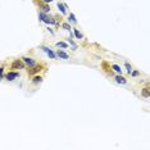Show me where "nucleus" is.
Instances as JSON below:
<instances>
[{
	"instance_id": "nucleus-1",
	"label": "nucleus",
	"mask_w": 150,
	"mask_h": 150,
	"mask_svg": "<svg viewBox=\"0 0 150 150\" xmlns=\"http://www.w3.org/2000/svg\"><path fill=\"white\" fill-rule=\"evenodd\" d=\"M39 18H40L41 22L44 23H48V24H54V18L50 17L49 13H44V12H39Z\"/></svg>"
},
{
	"instance_id": "nucleus-2",
	"label": "nucleus",
	"mask_w": 150,
	"mask_h": 150,
	"mask_svg": "<svg viewBox=\"0 0 150 150\" xmlns=\"http://www.w3.org/2000/svg\"><path fill=\"white\" fill-rule=\"evenodd\" d=\"M44 68H45V66H44V64H41V63H40V64H37V63H36L33 67H31V68L27 69V73H28L30 76H35V74H37L39 72H41Z\"/></svg>"
},
{
	"instance_id": "nucleus-3",
	"label": "nucleus",
	"mask_w": 150,
	"mask_h": 150,
	"mask_svg": "<svg viewBox=\"0 0 150 150\" xmlns=\"http://www.w3.org/2000/svg\"><path fill=\"white\" fill-rule=\"evenodd\" d=\"M26 64L23 63L22 59H14L10 64V69H24Z\"/></svg>"
},
{
	"instance_id": "nucleus-4",
	"label": "nucleus",
	"mask_w": 150,
	"mask_h": 150,
	"mask_svg": "<svg viewBox=\"0 0 150 150\" xmlns=\"http://www.w3.org/2000/svg\"><path fill=\"white\" fill-rule=\"evenodd\" d=\"M18 77H19V72H16V71H12V72H8L4 74V78L7 81H14Z\"/></svg>"
},
{
	"instance_id": "nucleus-5",
	"label": "nucleus",
	"mask_w": 150,
	"mask_h": 150,
	"mask_svg": "<svg viewBox=\"0 0 150 150\" xmlns=\"http://www.w3.org/2000/svg\"><path fill=\"white\" fill-rule=\"evenodd\" d=\"M36 4L39 5V8H40L41 12H44V13H50V5L48 3H44V1H41V0H36Z\"/></svg>"
},
{
	"instance_id": "nucleus-6",
	"label": "nucleus",
	"mask_w": 150,
	"mask_h": 150,
	"mask_svg": "<svg viewBox=\"0 0 150 150\" xmlns=\"http://www.w3.org/2000/svg\"><path fill=\"white\" fill-rule=\"evenodd\" d=\"M21 59L23 60V63H24V64H26V67H28V68L33 67V66L36 64V60L33 59V58H31V57H22Z\"/></svg>"
},
{
	"instance_id": "nucleus-7",
	"label": "nucleus",
	"mask_w": 150,
	"mask_h": 150,
	"mask_svg": "<svg viewBox=\"0 0 150 150\" xmlns=\"http://www.w3.org/2000/svg\"><path fill=\"white\" fill-rule=\"evenodd\" d=\"M41 49L44 50L48 55H49L50 59H55L57 58V55H55V53H53V50L50 49V48H48V46H41Z\"/></svg>"
},
{
	"instance_id": "nucleus-8",
	"label": "nucleus",
	"mask_w": 150,
	"mask_h": 150,
	"mask_svg": "<svg viewBox=\"0 0 150 150\" xmlns=\"http://www.w3.org/2000/svg\"><path fill=\"white\" fill-rule=\"evenodd\" d=\"M116 82L117 83H122V85H126L127 83V78H124L122 74H117L116 76Z\"/></svg>"
},
{
	"instance_id": "nucleus-9",
	"label": "nucleus",
	"mask_w": 150,
	"mask_h": 150,
	"mask_svg": "<svg viewBox=\"0 0 150 150\" xmlns=\"http://www.w3.org/2000/svg\"><path fill=\"white\" fill-rule=\"evenodd\" d=\"M55 55H57V57H59L60 59H69V55H68L67 53H64L63 50H58Z\"/></svg>"
},
{
	"instance_id": "nucleus-10",
	"label": "nucleus",
	"mask_w": 150,
	"mask_h": 150,
	"mask_svg": "<svg viewBox=\"0 0 150 150\" xmlns=\"http://www.w3.org/2000/svg\"><path fill=\"white\" fill-rule=\"evenodd\" d=\"M57 7H58V9L60 10L62 14H67V8H68V7H67L66 4H63V3H58Z\"/></svg>"
},
{
	"instance_id": "nucleus-11",
	"label": "nucleus",
	"mask_w": 150,
	"mask_h": 150,
	"mask_svg": "<svg viewBox=\"0 0 150 150\" xmlns=\"http://www.w3.org/2000/svg\"><path fill=\"white\" fill-rule=\"evenodd\" d=\"M141 96H144V98H146V99H149L150 98V89L146 86V87H144L142 90H141Z\"/></svg>"
},
{
	"instance_id": "nucleus-12",
	"label": "nucleus",
	"mask_w": 150,
	"mask_h": 150,
	"mask_svg": "<svg viewBox=\"0 0 150 150\" xmlns=\"http://www.w3.org/2000/svg\"><path fill=\"white\" fill-rule=\"evenodd\" d=\"M31 82H32L33 85H39V83H41V82H42V77H41V76H37V74H35Z\"/></svg>"
},
{
	"instance_id": "nucleus-13",
	"label": "nucleus",
	"mask_w": 150,
	"mask_h": 150,
	"mask_svg": "<svg viewBox=\"0 0 150 150\" xmlns=\"http://www.w3.org/2000/svg\"><path fill=\"white\" fill-rule=\"evenodd\" d=\"M73 35H74V37H76L77 40H81V39L83 37V36H82V33H81L77 28H73Z\"/></svg>"
},
{
	"instance_id": "nucleus-14",
	"label": "nucleus",
	"mask_w": 150,
	"mask_h": 150,
	"mask_svg": "<svg viewBox=\"0 0 150 150\" xmlns=\"http://www.w3.org/2000/svg\"><path fill=\"white\" fill-rule=\"evenodd\" d=\"M55 45H57L58 48H62V49H67V48H68V44H66V42H63V41H58Z\"/></svg>"
},
{
	"instance_id": "nucleus-15",
	"label": "nucleus",
	"mask_w": 150,
	"mask_h": 150,
	"mask_svg": "<svg viewBox=\"0 0 150 150\" xmlns=\"http://www.w3.org/2000/svg\"><path fill=\"white\" fill-rule=\"evenodd\" d=\"M68 22H71V23H77V19H76V17H74V14L73 13H69V18H68Z\"/></svg>"
},
{
	"instance_id": "nucleus-16",
	"label": "nucleus",
	"mask_w": 150,
	"mask_h": 150,
	"mask_svg": "<svg viewBox=\"0 0 150 150\" xmlns=\"http://www.w3.org/2000/svg\"><path fill=\"white\" fill-rule=\"evenodd\" d=\"M112 68L116 71V72H117L118 74H122V69H121L119 66H117V64H112Z\"/></svg>"
},
{
	"instance_id": "nucleus-17",
	"label": "nucleus",
	"mask_w": 150,
	"mask_h": 150,
	"mask_svg": "<svg viewBox=\"0 0 150 150\" xmlns=\"http://www.w3.org/2000/svg\"><path fill=\"white\" fill-rule=\"evenodd\" d=\"M124 67H126V69H127V73L131 74V72H132V66H131L128 62H126V63H124Z\"/></svg>"
},
{
	"instance_id": "nucleus-18",
	"label": "nucleus",
	"mask_w": 150,
	"mask_h": 150,
	"mask_svg": "<svg viewBox=\"0 0 150 150\" xmlns=\"http://www.w3.org/2000/svg\"><path fill=\"white\" fill-rule=\"evenodd\" d=\"M62 27H63L64 30H67V31H71V28H72L69 23H66V22H64V23H62Z\"/></svg>"
},
{
	"instance_id": "nucleus-19",
	"label": "nucleus",
	"mask_w": 150,
	"mask_h": 150,
	"mask_svg": "<svg viewBox=\"0 0 150 150\" xmlns=\"http://www.w3.org/2000/svg\"><path fill=\"white\" fill-rule=\"evenodd\" d=\"M131 76H132V77H137V76H140V72H139V71H133V69H132Z\"/></svg>"
},
{
	"instance_id": "nucleus-20",
	"label": "nucleus",
	"mask_w": 150,
	"mask_h": 150,
	"mask_svg": "<svg viewBox=\"0 0 150 150\" xmlns=\"http://www.w3.org/2000/svg\"><path fill=\"white\" fill-rule=\"evenodd\" d=\"M69 44L72 45V48H73V50H76V49H77V45L74 44V41L72 40V39H69Z\"/></svg>"
},
{
	"instance_id": "nucleus-21",
	"label": "nucleus",
	"mask_w": 150,
	"mask_h": 150,
	"mask_svg": "<svg viewBox=\"0 0 150 150\" xmlns=\"http://www.w3.org/2000/svg\"><path fill=\"white\" fill-rule=\"evenodd\" d=\"M3 73H4V67H0V76H1V77H4Z\"/></svg>"
},
{
	"instance_id": "nucleus-22",
	"label": "nucleus",
	"mask_w": 150,
	"mask_h": 150,
	"mask_svg": "<svg viewBox=\"0 0 150 150\" xmlns=\"http://www.w3.org/2000/svg\"><path fill=\"white\" fill-rule=\"evenodd\" d=\"M41 1H44V3H48V4H49V3H51L53 0H41Z\"/></svg>"
},
{
	"instance_id": "nucleus-23",
	"label": "nucleus",
	"mask_w": 150,
	"mask_h": 150,
	"mask_svg": "<svg viewBox=\"0 0 150 150\" xmlns=\"http://www.w3.org/2000/svg\"><path fill=\"white\" fill-rule=\"evenodd\" d=\"M48 31H49V32H50V33H51V35H54V31L51 30V28H48Z\"/></svg>"
},
{
	"instance_id": "nucleus-24",
	"label": "nucleus",
	"mask_w": 150,
	"mask_h": 150,
	"mask_svg": "<svg viewBox=\"0 0 150 150\" xmlns=\"http://www.w3.org/2000/svg\"><path fill=\"white\" fill-rule=\"evenodd\" d=\"M1 78H3V77H1V76H0V81H1Z\"/></svg>"
}]
</instances>
